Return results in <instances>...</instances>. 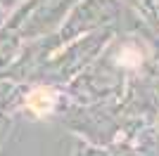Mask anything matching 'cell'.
I'll use <instances>...</instances> for the list:
<instances>
[{"label": "cell", "mask_w": 159, "mask_h": 156, "mask_svg": "<svg viewBox=\"0 0 159 156\" xmlns=\"http://www.w3.org/2000/svg\"><path fill=\"white\" fill-rule=\"evenodd\" d=\"M55 99H57L55 90H48V88H33V90L29 92V97H26V106L36 114V116H45V114L52 111Z\"/></svg>", "instance_id": "1"}]
</instances>
